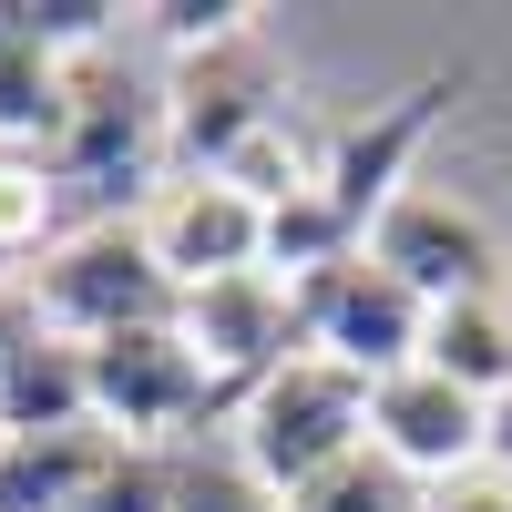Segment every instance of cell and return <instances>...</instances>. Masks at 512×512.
<instances>
[{"mask_svg":"<svg viewBox=\"0 0 512 512\" xmlns=\"http://www.w3.org/2000/svg\"><path fill=\"white\" fill-rule=\"evenodd\" d=\"M93 420V359L72 338L31 328L21 359L0 369V441H41V431H82Z\"/></svg>","mask_w":512,"mask_h":512,"instance_id":"12","label":"cell"},{"mask_svg":"<svg viewBox=\"0 0 512 512\" xmlns=\"http://www.w3.org/2000/svg\"><path fill=\"white\" fill-rule=\"evenodd\" d=\"M62 82H72V62H52L41 41H21L0 21V154L62 134Z\"/></svg>","mask_w":512,"mask_h":512,"instance_id":"15","label":"cell"},{"mask_svg":"<svg viewBox=\"0 0 512 512\" xmlns=\"http://www.w3.org/2000/svg\"><path fill=\"white\" fill-rule=\"evenodd\" d=\"M349 451H369V379L338 369V359H318V349L287 359L277 379H256V390L236 400V472L267 502L308 492Z\"/></svg>","mask_w":512,"mask_h":512,"instance_id":"1","label":"cell"},{"mask_svg":"<svg viewBox=\"0 0 512 512\" xmlns=\"http://www.w3.org/2000/svg\"><path fill=\"white\" fill-rule=\"evenodd\" d=\"M82 359H93V420L123 451H154L216 410V379L185 349V328H123V338H93Z\"/></svg>","mask_w":512,"mask_h":512,"instance_id":"5","label":"cell"},{"mask_svg":"<svg viewBox=\"0 0 512 512\" xmlns=\"http://www.w3.org/2000/svg\"><path fill=\"white\" fill-rule=\"evenodd\" d=\"M123 441L103 420H82V431H41V441H0V512H72L82 482L103 472Z\"/></svg>","mask_w":512,"mask_h":512,"instance_id":"14","label":"cell"},{"mask_svg":"<svg viewBox=\"0 0 512 512\" xmlns=\"http://www.w3.org/2000/svg\"><path fill=\"white\" fill-rule=\"evenodd\" d=\"M338 256H359V226L328 205V185H308V195H287V205H267V277H318V267H338Z\"/></svg>","mask_w":512,"mask_h":512,"instance_id":"16","label":"cell"},{"mask_svg":"<svg viewBox=\"0 0 512 512\" xmlns=\"http://www.w3.org/2000/svg\"><path fill=\"white\" fill-rule=\"evenodd\" d=\"M41 328V308H31V287H11V277H0V369H11L21 359V338Z\"/></svg>","mask_w":512,"mask_h":512,"instance_id":"22","label":"cell"},{"mask_svg":"<svg viewBox=\"0 0 512 512\" xmlns=\"http://www.w3.org/2000/svg\"><path fill=\"white\" fill-rule=\"evenodd\" d=\"M134 226H144L154 267L175 277V287H216V277L267 267V205H246L226 175H175V185H154V205H144Z\"/></svg>","mask_w":512,"mask_h":512,"instance_id":"10","label":"cell"},{"mask_svg":"<svg viewBox=\"0 0 512 512\" xmlns=\"http://www.w3.org/2000/svg\"><path fill=\"white\" fill-rule=\"evenodd\" d=\"M154 154H175V144H164V93L134 82L123 52L72 62V82H62V134H52V185L62 195H113V185L134 195L154 175Z\"/></svg>","mask_w":512,"mask_h":512,"instance_id":"3","label":"cell"},{"mask_svg":"<svg viewBox=\"0 0 512 512\" xmlns=\"http://www.w3.org/2000/svg\"><path fill=\"white\" fill-rule=\"evenodd\" d=\"M420 359H431L451 390H472L482 410L512 390V297H451L420 328Z\"/></svg>","mask_w":512,"mask_h":512,"instance_id":"13","label":"cell"},{"mask_svg":"<svg viewBox=\"0 0 512 512\" xmlns=\"http://www.w3.org/2000/svg\"><path fill=\"white\" fill-rule=\"evenodd\" d=\"M287 113V82L267 62V41L226 31V41H205V52H175V82H164V144L185 154V175H226V154L246 134H267V123Z\"/></svg>","mask_w":512,"mask_h":512,"instance_id":"4","label":"cell"},{"mask_svg":"<svg viewBox=\"0 0 512 512\" xmlns=\"http://www.w3.org/2000/svg\"><path fill=\"white\" fill-rule=\"evenodd\" d=\"M420 512H512V482L492 472V461H472V472H451L420 492Z\"/></svg>","mask_w":512,"mask_h":512,"instance_id":"21","label":"cell"},{"mask_svg":"<svg viewBox=\"0 0 512 512\" xmlns=\"http://www.w3.org/2000/svg\"><path fill=\"white\" fill-rule=\"evenodd\" d=\"M175 512H277V502L256 492L236 461H195V472L175 482Z\"/></svg>","mask_w":512,"mask_h":512,"instance_id":"20","label":"cell"},{"mask_svg":"<svg viewBox=\"0 0 512 512\" xmlns=\"http://www.w3.org/2000/svg\"><path fill=\"white\" fill-rule=\"evenodd\" d=\"M52 216H62L52 164L0 154V267H21V256H52Z\"/></svg>","mask_w":512,"mask_h":512,"instance_id":"18","label":"cell"},{"mask_svg":"<svg viewBox=\"0 0 512 512\" xmlns=\"http://www.w3.org/2000/svg\"><path fill=\"white\" fill-rule=\"evenodd\" d=\"M175 328H185V349L205 359L216 400H226V390H256V379H277L287 359H308L297 297H287V277H267V267H246V277H216V287H185Z\"/></svg>","mask_w":512,"mask_h":512,"instance_id":"8","label":"cell"},{"mask_svg":"<svg viewBox=\"0 0 512 512\" xmlns=\"http://www.w3.org/2000/svg\"><path fill=\"white\" fill-rule=\"evenodd\" d=\"M441 93H451V82H420V93H400L379 123H359V134L318 164V185H328L338 216L359 226V246H369V226H379V216H390V195H410V185H420V175H410V154H420V134H431Z\"/></svg>","mask_w":512,"mask_h":512,"instance_id":"11","label":"cell"},{"mask_svg":"<svg viewBox=\"0 0 512 512\" xmlns=\"http://www.w3.org/2000/svg\"><path fill=\"white\" fill-rule=\"evenodd\" d=\"M369 267H390L420 308H451V297H502V236L441 185L390 195V216L369 226Z\"/></svg>","mask_w":512,"mask_h":512,"instance_id":"7","label":"cell"},{"mask_svg":"<svg viewBox=\"0 0 512 512\" xmlns=\"http://www.w3.org/2000/svg\"><path fill=\"white\" fill-rule=\"evenodd\" d=\"M175 482H185V472H175L164 451H113L103 472L82 482L72 512H175Z\"/></svg>","mask_w":512,"mask_h":512,"instance_id":"19","label":"cell"},{"mask_svg":"<svg viewBox=\"0 0 512 512\" xmlns=\"http://www.w3.org/2000/svg\"><path fill=\"white\" fill-rule=\"evenodd\" d=\"M482 461H492V472H502V482H512V390H502V400H492V431H482Z\"/></svg>","mask_w":512,"mask_h":512,"instance_id":"23","label":"cell"},{"mask_svg":"<svg viewBox=\"0 0 512 512\" xmlns=\"http://www.w3.org/2000/svg\"><path fill=\"white\" fill-rule=\"evenodd\" d=\"M482 431H492V410L472 390H451V379L431 359H410L390 379H369V451L390 461L400 482H451V472H472L482 461Z\"/></svg>","mask_w":512,"mask_h":512,"instance_id":"9","label":"cell"},{"mask_svg":"<svg viewBox=\"0 0 512 512\" xmlns=\"http://www.w3.org/2000/svg\"><path fill=\"white\" fill-rule=\"evenodd\" d=\"M297 328H308V349L338 359V369H359V379H390L420 359V328H431V308L390 277V267H369V246L359 256H338V267L318 277H297Z\"/></svg>","mask_w":512,"mask_h":512,"instance_id":"6","label":"cell"},{"mask_svg":"<svg viewBox=\"0 0 512 512\" xmlns=\"http://www.w3.org/2000/svg\"><path fill=\"white\" fill-rule=\"evenodd\" d=\"M31 308H41V328H52V338L93 349V338H123V328H175L185 287L154 267L144 226L103 216V226L62 236V246L41 256V267H31Z\"/></svg>","mask_w":512,"mask_h":512,"instance_id":"2","label":"cell"},{"mask_svg":"<svg viewBox=\"0 0 512 512\" xmlns=\"http://www.w3.org/2000/svg\"><path fill=\"white\" fill-rule=\"evenodd\" d=\"M277 512H420V482H400L379 451H349L338 472H318L308 492H287Z\"/></svg>","mask_w":512,"mask_h":512,"instance_id":"17","label":"cell"}]
</instances>
